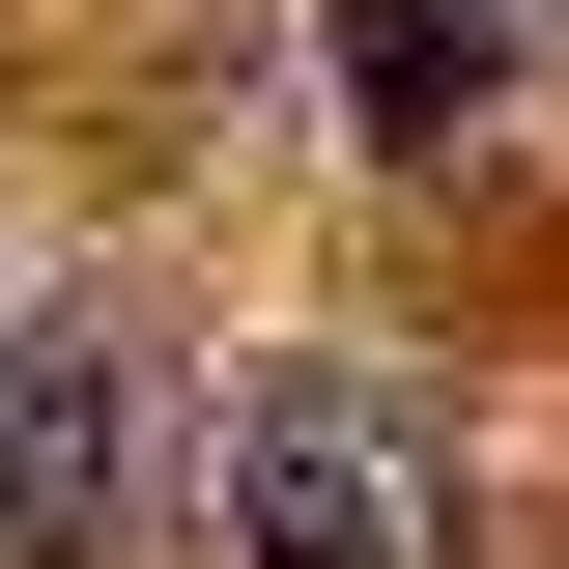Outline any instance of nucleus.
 <instances>
[{
  "instance_id": "obj_1",
  "label": "nucleus",
  "mask_w": 569,
  "mask_h": 569,
  "mask_svg": "<svg viewBox=\"0 0 569 569\" xmlns=\"http://www.w3.org/2000/svg\"><path fill=\"white\" fill-rule=\"evenodd\" d=\"M200 541L228 569H456V456H427L399 370H228L200 399Z\"/></svg>"
},
{
  "instance_id": "obj_2",
  "label": "nucleus",
  "mask_w": 569,
  "mask_h": 569,
  "mask_svg": "<svg viewBox=\"0 0 569 569\" xmlns=\"http://www.w3.org/2000/svg\"><path fill=\"white\" fill-rule=\"evenodd\" d=\"M142 512V342L114 313H0V569H86Z\"/></svg>"
},
{
  "instance_id": "obj_3",
  "label": "nucleus",
  "mask_w": 569,
  "mask_h": 569,
  "mask_svg": "<svg viewBox=\"0 0 569 569\" xmlns=\"http://www.w3.org/2000/svg\"><path fill=\"white\" fill-rule=\"evenodd\" d=\"M342 86H370V142H427L485 86V0H342Z\"/></svg>"
},
{
  "instance_id": "obj_4",
  "label": "nucleus",
  "mask_w": 569,
  "mask_h": 569,
  "mask_svg": "<svg viewBox=\"0 0 569 569\" xmlns=\"http://www.w3.org/2000/svg\"><path fill=\"white\" fill-rule=\"evenodd\" d=\"M541 29H569V0H541Z\"/></svg>"
}]
</instances>
